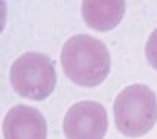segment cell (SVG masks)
Returning a JSON list of instances; mask_svg holds the SVG:
<instances>
[{
    "label": "cell",
    "instance_id": "obj_8",
    "mask_svg": "<svg viewBox=\"0 0 157 139\" xmlns=\"http://www.w3.org/2000/svg\"><path fill=\"white\" fill-rule=\"evenodd\" d=\"M6 23V3L5 0H0V32L3 31Z\"/></svg>",
    "mask_w": 157,
    "mask_h": 139
},
{
    "label": "cell",
    "instance_id": "obj_5",
    "mask_svg": "<svg viewBox=\"0 0 157 139\" xmlns=\"http://www.w3.org/2000/svg\"><path fill=\"white\" fill-rule=\"evenodd\" d=\"M2 130L5 139H46L48 122L40 110L18 104L6 112Z\"/></svg>",
    "mask_w": 157,
    "mask_h": 139
},
{
    "label": "cell",
    "instance_id": "obj_4",
    "mask_svg": "<svg viewBox=\"0 0 157 139\" xmlns=\"http://www.w3.org/2000/svg\"><path fill=\"white\" fill-rule=\"evenodd\" d=\"M107 127V110L96 101L73 104L66 112L63 121V130L67 139H102Z\"/></svg>",
    "mask_w": 157,
    "mask_h": 139
},
{
    "label": "cell",
    "instance_id": "obj_7",
    "mask_svg": "<svg viewBox=\"0 0 157 139\" xmlns=\"http://www.w3.org/2000/svg\"><path fill=\"white\" fill-rule=\"evenodd\" d=\"M145 55H147L148 63L157 70V28L151 32V35H150V38H148V42H147Z\"/></svg>",
    "mask_w": 157,
    "mask_h": 139
},
{
    "label": "cell",
    "instance_id": "obj_6",
    "mask_svg": "<svg viewBox=\"0 0 157 139\" xmlns=\"http://www.w3.org/2000/svg\"><path fill=\"white\" fill-rule=\"evenodd\" d=\"M81 12L86 23L96 31H110L125 14V0H82Z\"/></svg>",
    "mask_w": 157,
    "mask_h": 139
},
{
    "label": "cell",
    "instance_id": "obj_1",
    "mask_svg": "<svg viewBox=\"0 0 157 139\" xmlns=\"http://www.w3.org/2000/svg\"><path fill=\"white\" fill-rule=\"evenodd\" d=\"M64 73L78 86L95 87L110 72V52L104 43L92 35L78 34L70 37L61 50Z\"/></svg>",
    "mask_w": 157,
    "mask_h": 139
},
{
    "label": "cell",
    "instance_id": "obj_3",
    "mask_svg": "<svg viewBox=\"0 0 157 139\" xmlns=\"http://www.w3.org/2000/svg\"><path fill=\"white\" fill-rule=\"evenodd\" d=\"M9 80L15 92L29 99H44L55 89L56 72L52 60L40 52H26L11 66Z\"/></svg>",
    "mask_w": 157,
    "mask_h": 139
},
{
    "label": "cell",
    "instance_id": "obj_2",
    "mask_svg": "<svg viewBox=\"0 0 157 139\" xmlns=\"http://www.w3.org/2000/svg\"><path fill=\"white\" fill-rule=\"evenodd\" d=\"M114 122L130 138L147 135L157 121V96L145 84H131L114 99Z\"/></svg>",
    "mask_w": 157,
    "mask_h": 139
}]
</instances>
